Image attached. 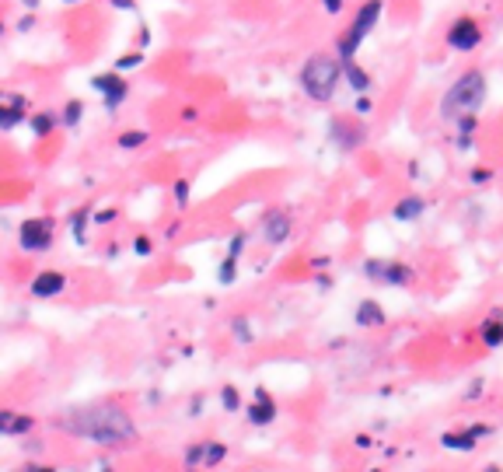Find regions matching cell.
<instances>
[{
    "label": "cell",
    "instance_id": "obj_1",
    "mask_svg": "<svg viewBox=\"0 0 503 472\" xmlns=\"http://www.w3.org/2000/svg\"><path fill=\"white\" fill-rule=\"evenodd\" d=\"M53 423H60L74 437H88V441L105 445V448H119V445H129L136 437V427H133L129 413L115 402H91V406L70 409Z\"/></svg>",
    "mask_w": 503,
    "mask_h": 472
},
{
    "label": "cell",
    "instance_id": "obj_2",
    "mask_svg": "<svg viewBox=\"0 0 503 472\" xmlns=\"http://www.w3.org/2000/svg\"><path fill=\"white\" fill-rule=\"evenodd\" d=\"M486 98H490V81H486V74H483L479 67H469V70H461V74L447 85V92L440 94V119L458 123V119H465V116H479V108L486 105Z\"/></svg>",
    "mask_w": 503,
    "mask_h": 472
},
{
    "label": "cell",
    "instance_id": "obj_3",
    "mask_svg": "<svg viewBox=\"0 0 503 472\" xmlns=\"http://www.w3.org/2000/svg\"><path fill=\"white\" fill-rule=\"evenodd\" d=\"M298 85L311 101H332L343 85V63L332 53H314L307 56L298 70Z\"/></svg>",
    "mask_w": 503,
    "mask_h": 472
},
{
    "label": "cell",
    "instance_id": "obj_4",
    "mask_svg": "<svg viewBox=\"0 0 503 472\" xmlns=\"http://www.w3.org/2000/svg\"><path fill=\"white\" fill-rule=\"evenodd\" d=\"M381 14H385V0H364V4L353 11L350 25H346V28L339 32V39H336V56H339L343 63H346V60H357L364 39L378 28Z\"/></svg>",
    "mask_w": 503,
    "mask_h": 472
},
{
    "label": "cell",
    "instance_id": "obj_5",
    "mask_svg": "<svg viewBox=\"0 0 503 472\" xmlns=\"http://www.w3.org/2000/svg\"><path fill=\"white\" fill-rule=\"evenodd\" d=\"M360 273H364L367 280L385 283V287H405V283H412V277H416V270H412L409 263H399V259H385V256L364 259Z\"/></svg>",
    "mask_w": 503,
    "mask_h": 472
},
{
    "label": "cell",
    "instance_id": "obj_6",
    "mask_svg": "<svg viewBox=\"0 0 503 472\" xmlns=\"http://www.w3.org/2000/svg\"><path fill=\"white\" fill-rule=\"evenodd\" d=\"M444 42H447V49H454V53H476V49L483 46V21L472 18V14H458V18L447 25Z\"/></svg>",
    "mask_w": 503,
    "mask_h": 472
},
{
    "label": "cell",
    "instance_id": "obj_7",
    "mask_svg": "<svg viewBox=\"0 0 503 472\" xmlns=\"http://www.w3.org/2000/svg\"><path fill=\"white\" fill-rule=\"evenodd\" d=\"M18 242L25 252H46L53 245V217H28L18 228Z\"/></svg>",
    "mask_w": 503,
    "mask_h": 472
},
{
    "label": "cell",
    "instance_id": "obj_8",
    "mask_svg": "<svg viewBox=\"0 0 503 472\" xmlns=\"http://www.w3.org/2000/svg\"><path fill=\"white\" fill-rule=\"evenodd\" d=\"M329 140L339 147V151H357L367 144V126L346 119V116H332L329 119Z\"/></svg>",
    "mask_w": 503,
    "mask_h": 472
},
{
    "label": "cell",
    "instance_id": "obj_9",
    "mask_svg": "<svg viewBox=\"0 0 503 472\" xmlns=\"http://www.w3.org/2000/svg\"><path fill=\"white\" fill-rule=\"evenodd\" d=\"M91 88L101 94V101H105V108H108V112H112V108H119V105L126 101V94H129V85L122 81V74H119V70L95 74V77H91Z\"/></svg>",
    "mask_w": 503,
    "mask_h": 472
},
{
    "label": "cell",
    "instance_id": "obj_10",
    "mask_svg": "<svg viewBox=\"0 0 503 472\" xmlns=\"http://www.w3.org/2000/svg\"><path fill=\"white\" fill-rule=\"evenodd\" d=\"M262 231H266V242H269V245H284V242L291 238V231H294V221H291V213H284V210H269L266 221H262Z\"/></svg>",
    "mask_w": 503,
    "mask_h": 472
},
{
    "label": "cell",
    "instance_id": "obj_11",
    "mask_svg": "<svg viewBox=\"0 0 503 472\" xmlns=\"http://www.w3.org/2000/svg\"><path fill=\"white\" fill-rule=\"evenodd\" d=\"M423 213H426V199H423L419 192H409V196H402V199L392 206V221H395V224H416Z\"/></svg>",
    "mask_w": 503,
    "mask_h": 472
},
{
    "label": "cell",
    "instance_id": "obj_12",
    "mask_svg": "<svg viewBox=\"0 0 503 472\" xmlns=\"http://www.w3.org/2000/svg\"><path fill=\"white\" fill-rule=\"evenodd\" d=\"M273 416H276V402L269 399V392H266V388H255L252 406H248V423L266 427V423H273Z\"/></svg>",
    "mask_w": 503,
    "mask_h": 472
},
{
    "label": "cell",
    "instance_id": "obj_13",
    "mask_svg": "<svg viewBox=\"0 0 503 472\" xmlns=\"http://www.w3.org/2000/svg\"><path fill=\"white\" fill-rule=\"evenodd\" d=\"M67 287V277L60 273V270H42V273H35L32 277V297H56L60 290Z\"/></svg>",
    "mask_w": 503,
    "mask_h": 472
},
{
    "label": "cell",
    "instance_id": "obj_14",
    "mask_svg": "<svg viewBox=\"0 0 503 472\" xmlns=\"http://www.w3.org/2000/svg\"><path fill=\"white\" fill-rule=\"evenodd\" d=\"M486 434H490V427H483V423H479V427H469V430H461V434H444V437H440V445H444V448H451V452H472Z\"/></svg>",
    "mask_w": 503,
    "mask_h": 472
},
{
    "label": "cell",
    "instance_id": "obj_15",
    "mask_svg": "<svg viewBox=\"0 0 503 472\" xmlns=\"http://www.w3.org/2000/svg\"><path fill=\"white\" fill-rule=\"evenodd\" d=\"M25 98L21 94H0V130H14L18 123H25Z\"/></svg>",
    "mask_w": 503,
    "mask_h": 472
},
{
    "label": "cell",
    "instance_id": "obj_16",
    "mask_svg": "<svg viewBox=\"0 0 503 472\" xmlns=\"http://www.w3.org/2000/svg\"><path fill=\"white\" fill-rule=\"evenodd\" d=\"M353 322L364 325V329H378V325L388 322V315H385V308H381L374 297H364V301L357 304V311H353Z\"/></svg>",
    "mask_w": 503,
    "mask_h": 472
},
{
    "label": "cell",
    "instance_id": "obj_17",
    "mask_svg": "<svg viewBox=\"0 0 503 472\" xmlns=\"http://www.w3.org/2000/svg\"><path fill=\"white\" fill-rule=\"evenodd\" d=\"M224 455H227V448H224L220 441H200L196 448H189L186 462H189V466H217Z\"/></svg>",
    "mask_w": 503,
    "mask_h": 472
},
{
    "label": "cell",
    "instance_id": "obj_18",
    "mask_svg": "<svg viewBox=\"0 0 503 472\" xmlns=\"http://www.w3.org/2000/svg\"><path fill=\"white\" fill-rule=\"evenodd\" d=\"M479 343L490 347V350L503 347V311H493V315L479 325Z\"/></svg>",
    "mask_w": 503,
    "mask_h": 472
},
{
    "label": "cell",
    "instance_id": "obj_19",
    "mask_svg": "<svg viewBox=\"0 0 503 472\" xmlns=\"http://www.w3.org/2000/svg\"><path fill=\"white\" fill-rule=\"evenodd\" d=\"M343 63V60H339ZM343 85H350L357 94H367V88H371V74L357 63V60H346L343 63Z\"/></svg>",
    "mask_w": 503,
    "mask_h": 472
},
{
    "label": "cell",
    "instance_id": "obj_20",
    "mask_svg": "<svg viewBox=\"0 0 503 472\" xmlns=\"http://www.w3.org/2000/svg\"><path fill=\"white\" fill-rule=\"evenodd\" d=\"M454 126H458V140H454V147H458V151H472L476 133H479V116H465V119H458Z\"/></svg>",
    "mask_w": 503,
    "mask_h": 472
},
{
    "label": "cell",
    "instance_id": "obj_21",
    "mask_svg": "<svg viewBox=\"0 0 503 472\" xmlns=\"http://www.w3.org/2000/svg\"><path fill=\"white\" fill-rule=\"evenodd\" d=\"M32 416H25V413H11V409H0V434H25V430H32Z\"/></svg>",
    "mask_w": 503,
    "mask_h": 472
},
{
    "label": "cell",
    "instance_id": "obj_22",
    "mask_svg": "<svg viewBox=\"0 0 503 472\" xmlns=\"http://www.w3.org/2000/svg\"><path fill=\"white\" fill-rule=\"evenodd\" d=\"M56 123H60L56 112H35V116H28V126H32L35 137H49L56 130Z\"/></svg>",
    "mask_w": 503,
    "mask_h": 472
},
{
    "label": "cell",
    "instance_id": "obj_23",
    "mask_svg": "<svg viewBox=\"0 0 503 472\" xmlns=\"http://www.w3.org/2000/svg\"><path fill=\"white\" fill-rule=\"evenodd\" d=\"M88 221H95V213L84 206V210H74V217H70V231H74V242L77 245H84L88 242Z\"/></svg>",
    "mask_w": 503,
    "mask_h": 472
},
{
    "label": "cell",
    "instance_id": "obj_24",
    "mask_svg": "<svg viewBox=\"0 0 503 472\" xmlns=\"http://www.w3.org/2000/svg\"><path fill=\"white\" fill-rule=\"evenodd\" d=\"M81 116H84V101H77V98H74V101H67V105H63L60 123H63V126H77V123H81Z\"/></svg>",
    "mask_w": 503,
    "mask_h": 472
},
{
    "label": "cell",
    "instance_id": "obj_25",
    "mask_svg": "<svg viewBox=\"0 0 503 472\" xmlns=\"http://www.w3.org/2000/svg\"><path fill=\"white\" fill-rule=\"evenodd\" d=\"M144 144H147V130H126V133H119V147L122 151H136Z\"/></svg>",
    "mask_w": 503,
    "mask_h": 472
},
{
    "label": "cell",
    "instance_id": "obj_26",
    "mask_svg": "<svg viewBox=\"0 0 503 472\" xmlns=\"http://www.w3.org/2000/svg\"><path fill=\"white\" fill-rule=\"evenodd\" d=\"M217 280L224 283V287H231V283L238 280V259H227V256H224V263L217 266Z\"/></svg>",
    "mask_w": 503,
    "mask_h": 472
},
{
    "label": "cell",
    "instance_id": "obj_27",
    "mask_svg": "<svg viewBox=\"0 0 503 472\" xmlns=\"http://www.w3.org/2000/svg\"><path fill=\"white\" fill-rule=\"evenodd\" d=\"M144 60H147V56H144V49H136V53H126V56H119V60H115V70L122 74V70H133V67H144Z\"/></svg>",
    "mask_w": 503,
    "mask_h": 472
},
{
    "label": "cell",
    "instance_id": "obj_28",
    "mask_svg": "<svg viewBox=\"0 0 503 472\" xmlns=\"http://www.w3.org/2000/svg\"><path fill=\"white\" fill-rule=\"evenodd\" d=\"M245 242H248V235H245V231H234V235H231V242H227V259H241Z\"/></svg>",
    "mask_w": 503,
    "mask_h": 472
},
{
    "label": "cell",
    "instance_id": "obj_29",
    "mask_svg": "<svg viewBox=\"0 0 503 472\" xmlns=\"http://www.w3.org/2000/svg\"><path fill=\"white\" fill-rule=\"evenodd\" d=\"M231 329H234V336H238L241 343H252V336H255V333H252V322H248L245 315H238V318L231 322Z\"/></svg>",
    "mask_w": 503,
    "mask_h": 472
},
{
    "label": "cell",
    "instance_id": "obj_30",
    "mask_svg": "<svg viewBox=\"0 0 503 472\" xmlns=\"http://www.w3.org/2000/svg\"><path fill=\"white\" fill-rule=\"evenodd\" d=\"M133 252L147 259V256L154 252V245H151V238H147V235H136V238H133Z\"/></svg>",
    "mask_w": 503,
    "mask_h": 472
},
{
    "label": "cell",
    "instance_id": "obj_31",
    "mask_svg": "<svg viewBox=\"0 0 503 472\" xmlns=\"http://www.w3.org/2000/svg\"><path fill=\"white\" fill-rule=\"evenodd\" d=\"M220 402H224V409H238V406H241V399H238V388H231V385H227V388L220 392Z\"/></svg>",
    "mask_w": 503,
    "mask_h": 472
},
{
    "label": "cell",
    "instance_id": "obj_32",
    "mask_svg": "<svg viewBox=\"0 0 503 472\" xmlns=\"http://www.w3.org/2000/svg\"><path fill=\"white\" fill-rule=\"evenodd\" d=\"M172 192H175V203H179V206L189 203V182H186V179H179V182L172 186Z\"/></svg>",
    "mask_w": 503,
    "mask_h": 472
},
{
    "label": "cell",
    "instance_id": "obj_33",
    "mask_svg": "<svg viewBox=\"0 0 503 472\" xmlns=\"http://www.w3.org/2000/svg\"><path fill=\"white\" fill-rule=\"evenodd\" d=\"M469 179H472V186H486V182L493 179V172H490V168H472Z\"/></svg>",
    "mask_w": 503,
    "mask_h": 472
},
{
    "label": "cell",
    "instance_id": "obj_34",
    "mask_svg": "<svg viewBox=\"0 0 503 472\" xmlns=\"http://www.w3.org/2000/svg\"><path fill=\"white\" fill-rule=\"evenodd\" d=\"M371 108H374V101H371L367 94H360V98H357V105H353V112H357V116H367Z\"/></svg>",
    "mask_w": 503,
    "mask_h": 472
},
{
    "label": "cell",
    "instance_id": "obj_35",
    "mask_svg": "<svg viewBox=\"0 0 503 472\" xmlns=\"http://www.w3.org/2000/svg\"><path fill=\"white\" fill-rule=\"evenodd\" d=\"M108 4H112V11H140L136 0H108Z\"/></svg>",
    "mask_w": 503,
    "mask_h": 472
},
{
    "label": "cell",
    "instance_id": "obj_36",
    "mask_svg": "<svg viewBox=\"0 0 503 472\" xmlns=\"http://www.w3.org/2000/svg\"><path fill=\"white\" fill-rule=\"evenodd\" d=\"M343 7H346V0H321V11H325V14H339Z\"/></svg>",
    "mask_w": 503,
    "mask_h": 472
},
{
    "label": "cell",
    "instance_id": "obj_37",
    "mask_svg": "<svg viewBox=\"0 0 503 472\" xmlns=\"http://www.w3.org/2000/svg\"><path fill=\"white\" fill-rule=\"evenodd\" d=\"M108 221H115V206H105L95 213V224H108Z\"/></svg>",
    "mask_w": 503,
    "mask_h": 472
},
{
    "label": "cell",
    "instance_id": "obj_38",
    "mask_svg": "<svg viewBox=\"0 0 503 472\" xmlns=\"http://www.w3.org/2000/svg\"><path fill=\"white\" fill-rule=\"evenodd\" d=\"M314 287H318V290H329V287H332V277H329V273H318V277H314Z\"/></svg>",
    "mask_w": 503,
    "mask_h": 472
},
{
    "label": "cell",
    "instance_id": "obj_39",
    "mask_svg": "<svg viewBox=\"0 0 503 472\" xmlns=\"http://www.w3.org/2000/svg\"><path fill=\"white\" fill-rule=\"evenodd\" d=\"M18 28H21V32H32V28H35V18H32V14H25V18L18 21Z\"/></svg>",
    "mask_w": 503,
    "mask_h": 472
},
{
    "label": "cell",
    "instance_id": "obj_40",
    "mask_svg": "<svg viewBox=\"0 0 503 472\" xmlns=\"http://www.w3.org/2000/svg\"><path fill=\"white\" fill-rule=\"evenodd\" d=\"M21 4H25L28 11H35V7H39V0H21Z\"/></svg>",
    "mask_w": 503,
    "mask_h": 472
},
{
    "label": "cell",
    "instance_id": "obj_41",
    "mask_svg": "<svg viewBox=\"0 0 503 472\" xmlns=\"http://www.w3.org/2000/svg\"><path fill=\"white\" fill-rule=\"evenodd\" d=\"M21 472H56V469H42V466H35V469H21Z\"/></svg>",
    "mask_w": 503,
    "mask_h": 472
},
{
    "label": "cell",
    "instance_id": "obj_42",
    "mask_svg": "<svg viewBox=\"0 0 503 472\" xmlns=\"http://www.w3.org/2000/svg\"><path fill=\"white\" fill-rule=\"evenodd\" d=\"M486 472H500V469H497V466H490V469H486Z\"/></svg>",
    "mask_w": 503,
    "mask_h": 472
},
{
    "label": "cell",
    "instance_id": "obj_43",
    "mask_svg": "<svg viewBox=\"0 0 503 472\" xmlns=\"http://www.w3.org/2000/svg\"><path fill=\"white\" fill-rule=\"evenodd\" d=\"M0 35H4V21H0Z\"/></svg>",
    "mask_w": 503,
    "mask_h": 472
},
{
    "label": "cell",
    "instance_id": "obj_44",
    "mask_svg": "<svg viewBox=\"0 0 503 472\" xmlns=\"http://www.w3.org/2000/svg\"><path fill=\"white\" fill-rule=\"evenodd\" d=\"M63 4H77V0H63Z\"/></svg>",
    "mask_w": 503,
    "mask_h": 472
},
{
    "label": "cell",
    "instance_id": "obj_45",
    "mask_svg": "<svg viewBox=\"0 0 503 472\" xmlns=\"http://www.w3.org/2000/svg\"><path fill=\"white\" fill-rule=\"evenodd\" d=\"M371 472H381V469H371Z\"/></svg>",
    "mask_w": 503,
    "mask_h": 472
}]
</instances>
